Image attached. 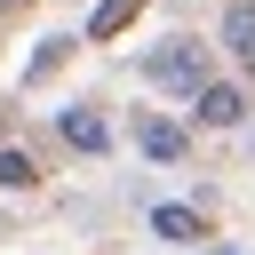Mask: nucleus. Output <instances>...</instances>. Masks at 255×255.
Listing matches in <instances>:
<instances>
[{"label": "nucleus", "instance_id": "f257e3e1", "mask_svg": "<svg viewBox=\"0 0 255 255\" xmlns=\"http://www.w3.org/2000/svg\"><path fill=\"white\" fill-rule=\"evenodd\" d=\"M143 80H159V88H207V56L191 40H167V48L143 56Z\"/></svg>", "mask_w": 255, "mask_h": 255}, {"label": "nucleus", "instance_id": "f03ea898", "mask_svg": "<svg viewBox=\"0 0 255 255\" xmlns=\"http://www.w3.org/2000/svg\"><path fill=\"white\" fill-rule=\"evenodd\" d=\"M199 120H207V128H239V120H247V96L215 80V88H199Z\"/></svg>", "mask_w": 255, "mask_h": 255}, {"label": "nucleus", "instance_id": "7ed1b4c3", "mask_svg": "<svg viewBox=\"0 0 255 255\" xmlns=\"http://www.w3.org/2000/svg\"><path fill=\"white\" fill-rule=\"evenodd\" d=\"M223 48L255 64V0H231V8H223Z\"/></svg>", "mask_w": 255, "mask_h": 255}, {"label": "nucleus", "instance_id": "20e7f679", "mask_svg": "<svg viewBox=\"0 0 255 255\" xmlns=\"http://www.w3.org/2000/svg\"><path fill=\"white\" fill-rule=\"evenodd\" d=\"M64 143H72V151H104V143H112V128H104L96 112H64Z\"/></svg>", "mask_w": 255, "mask_h": 255}, {"label": "nucleus", "instance_id": "39448f33", "mask_svg": "<svg viewBox=\"0 0 255 255\" xmlns=\"http://www.w3.org/2000/svg\"><path fill=\"white\" fill-rule=\"evenodd\" d=\"M151 231H159V239H207L199 207H151Z\"/></svg>", "mask_w": 255, "mask_h": 255}, {"label": "nucleus", "instance_id": "423d86ee", "mask_svg": "<svg viewBox=\"0 0 255 255\" xmlns=\"http://www.w3.org/2000/svg\"><path fill=\"white\" fill-rule=\"evenodd\" d=\"M135 16H143V0H104V8L88 16V32H96V40H120V32H128Z\"/></svg>", "mask_w": 255, "mask_h": 255}, {"label": "nucleus", "instance_id": "0eeeda50", "mask_svg": "<svg viewBox=\"0 0 255 255\" xmlns=\"http://www.w3.org/2000/svg\"><path fill=\"white\" fill-rule=\"evenodd\" d=\"M135 143H143L151 159H175V151H183V128H167V120H143V128H135Z\"/></svg>", "mask_w": 255, "mask_h": 255}, {"label": "nucleus", "instance_id": "6e6552de", "mask_svg": "<svg viewBox=\"0 0 255 255\" xmlns=\"http://www.w3.org/2000/svg\"><path fill=\"white\" fill-rule=\"evenodd\" d=\"M0 183H16V191H24V183H40V167H32L24 151H0Z\"/></svg>", "mask_w": 255, "mask_h": 255}, {"label": "nucleus", "instance_id": "1a4fd4ad", "mask_svg": "<svg viewBox=\"0 0 255 255\" xmlns=\"http://www.w3.org/2000/svg\"><path fill=\"white\" fill-rule=\"evenodd\" d=\"M0 8H16V0H0Z\"/></svg>", "mask_w": 255, "mask_h": 255}, {"label": "nucleus", "instance_id": "9d476101", "mask_svg": "<svg viewBox=\"0 0 255 255\" xmlns=\"http://www.w3.org/2000/svg\"><path fill=\"white\" fill-rule=\"evenodd\" d=\"M247 72H255V64H247Z\"/></svg>", "mask_w": 255, "mask_h": 255}, {"label": "nucleus", "instance_id": "9b49d317", "mask_svg": "<svg viewBox=\"0 0 255 255\" xmlns=\"http://www.w3.org/2000/svg\"><path fill=\"white\" fill-rule=\"evenodd\" d=\"M215 255H223V247H215Z\"/></svg>", "mask_w": 255, "mask_h": 255}]
</instances>
